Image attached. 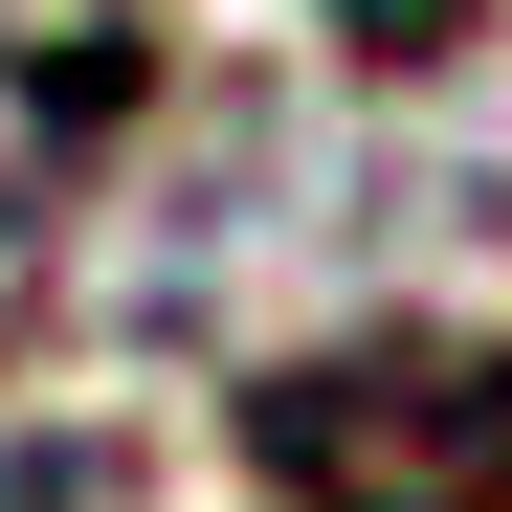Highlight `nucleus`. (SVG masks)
<instances>
[{
  "label": "nucleus",
  "instance_id": "1",
  "mask_svg": "<svg viewBox=\"0 0 512 512\" xmlns=\"http://www.w3.org/2000/svg\"><path fill=\"white\" fill-rule=\"evenodd\" d=\"M245 468L290 512H512V334H334L245 379Z\"/></svg>",
  "mask_w": 512,
  "mask_h": 512
},
{
  "label": "nucleus",
  "instance_id": "2",
  "mask_svg": "<svg viewBox=\"0 0 512 512\" xmlns=\"http://www.w3.org/2000/svg\"><path fill=\"white\" fill-rule=\"evenodd\" d=\"M112 134H134V45H0V290L45 268V223Z\"/></svg>",
  "mask_w": 512,
  "mask_h": 512
},
{
  "label": "nucleus",
  "instance_id": "3",
  "mask_svg": "<svg viewBox=\"0 0 512 512\" xmlns=\"http://www.w3.org/2000/svg\"><path fill=\"white\" fill-rule=\"evenodd\" d=\"M0 512H90V446H0Z\"/></svg>",
  "mask_w": 512,
  "mask_h": 512
}]
</instances>
